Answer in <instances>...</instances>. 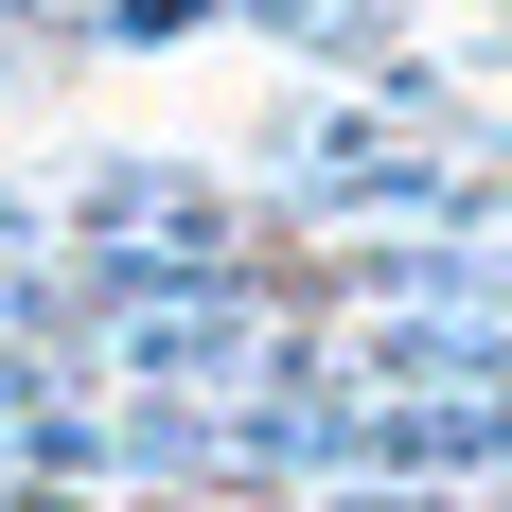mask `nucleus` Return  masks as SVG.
Instances as JSON below:
<instances>
[{
	"instance_id": "f257e3e1",
	"label": "nucleus",
	"mask_w": 512,
	"mask_h": 512,
	"mask_svg": "<svg viewBox=\"0 0 512 512\" xmlns=\"http://www.w3.org/2000/svg\"><path fill=\"white\" fill-rule=\"evenodd\" d=\"M159 512H265V495H159Z\"/></svg>"
},
{
	"instance_id": "f03ea898",
	"label": "nucleus",
	"mask_w": 512,
	"mask_h": 512,
	"mask_svg": "<svg viewBox=\"0 0 512 512\" xmlns=\"http://www.w3.org/2000/svg\"><path fill=\"white\" fill-rule=\"evenodd\" d=\"M18 512H71V495H18Z\"/></svg>"
}]
</instances>
